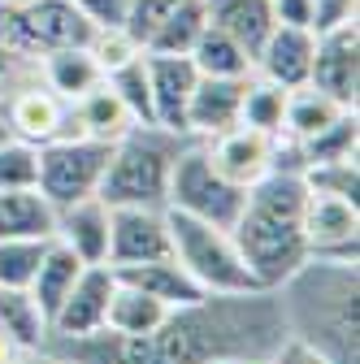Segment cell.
I'll return each instance as SVG.
<instances>
[{"instance_id": "obj_1", "label": "cell", "mask_w": 360, "mask_h": 364, "mask_svg": "<svg viewBox=\"0 0 360 364\" xmlns=\"http://www.w3.org/2000/svg\"><path fill=\"white\" fill-rule=\"evenodd\" d=\"M287 338L278 291L243 295H200L165 316V326L144 338H122V364H217V360H256L265 364Z\"/></svg>"}, {"instance_id": "obj_2", "label": "cell", "mask_w": 360, "mask_h": 364, "mask_svg": "<svg viewBox=\"0 0 360 364\" xmlns=\"http://www.w3.org/2000/svg\"><path fill=\"white\" fill-rule=\"evenodd\" d=\"M278 291L287 338L308 343L330 364H360V269L356 260L308 256Z\"/></svg>"}, {"instance_id": "obj_3", "label": "cell", "mask_w": 360, "mask_h": 364, "mask_svg": "<svg viewBox=\"0 0 360 364\" xmlns=\"http://www.w3.org/2000/svg\"><path fill=\"white\" fill-rule=\"evenodd\" d=\"M231 235L252 269V278L274 291L282 287L291 273L308 260L304 243V173L274 169L260 178L256 187H248L243 208L231 225Z\"/></svg>"}, {"instance_id": "obj_4", "label": "cell", "mask_w": 360, "mask_h": 364, "mask_svg": "<svg viewBox=\"0 0 360 364\" xmlns=\"http://www.w3.org/2000/svg\"><path fill=\"white\" fill-rule=\"evenodd\" d=\"M183 144H187L183 134H169L161 126H134L130 134H122L113 144L96 196L109 208H130V204L165 208L169 173H174V161L183 152Z\"/></svg>"}, {"instance_id": "obj_5", "label": "cell", "mask_w": 360, "mask_h": 364, "mask_svg": "<svg viewBox=\"0 0 360 364\" xmlns=\"http://www.w3.org/2000/svg\"><path fill=\"white\" fill-rule=\"evenodd\" d=\"M169 217V256L191 273V282L204 295H243V291H265L235 243L231 230H221L213 221L187 217L178 208H165Z\"/></svg>"}, {"instance_id": "obj_6", "label": "cell", "mask_w": 360, "mask_h": 364, "mask_svg": "<svg viewBox=\"0 0 360 364\" xmlns=\"http://www.w3.org/2000/svg\"><path fill=\"white\" fill-rule=\"evenodd\" d=\"M0 105H5L14 139H26V144L43 148V144H53V139L74 134V109H70V100H61L57 91L43 82L35 57H18L9 65V74L0 78Z\"/></svg>"}, {"instance_id": "obj_7", "label": "cell", "mask_w": 360, "mask_h": 364, "mask_svg": "<svg viewBox=\"0 0 360 364\" xmlns=\"http://www.w3.org/2000/svg\"><path fill=\"white\" fill-rule=\"evenodd\" d=\"M243 187L226 182L204 156V144L200 139H187L183 152L174 161V173H169V196H165V208H178L187 217H200V221H213L221 230H231L239 208H243Z\"/></svg>"}, {"instance_id": "obj_8", "label": "cell", "mask_w": 360, "mask_h": 364, "mask_svg": "<svg viewBox=\"0 0 360 364\" xmlns=\"http://www.w3.org/2000/svg\"><path fill=\"white\" fill-rule=\"evenodd\" d=\"M109 152L113 144L87 139V134H65V139L43 144L39 148V191L53 200V208L83 200V196H96Z\"/></svg>"}, {"instance_id": "obj_9", "label": "cell", "mask_w": 360, "mask_h": 364, "mask_svg": "<svg viewBox=\"0 0 360 364\" xmlns=\"http://www.w3.org/2000/svg\"><path fill=\"white\" fill-rule=\"evenodd\" d=\"M304 243H308V256L356 260L360 256V204L304 182Z\"/></svg>"}, {"instance_id": "obj_10", "label": "cell", "mask_w": 360, "mask_h": 364, "mask_svg": "<svg viewBox=\"0 0 360 364\" xmlns=\"http://www.w3.org/2000/svg\"><path fill=\"white\" fill-rule=\"evenodd\" d=\"M113 287H117L113 264H83L74 287L65 291V299L48 316V338H87V334H100Z\"/></svg>"}, {"instance_id": "obj_11", "label": "cell", "mask_w": 360, "mask_h": 364, "mask_svg": "<svg viewBox=\"0 0 360 364\" xmlns=\"http://www.w3.org/2000/svg\"><path fill=\"white\" fill-rule=\"evenodd\" d=\"M308 82L334 96L339 105L356 109V91H360V26L356 22H334L317 31Z\"/></svg>"}, {"instance_id": "obj_12", "label": "cell", "mask_w": 360, "mask_h": 364, "mask_svg": "<svg viewBox=\"0 0 360 364\" xmlns=\"http://www.w3.org/2000/svg\"><path fill=\"white\" fill-rule=\"evenodd\" d=\"M274 148H278V134H265L252 126H231V130L213 134V139H204L208 165L243 191L274 173Z\"/></svg>"}, {"instance_id": "obj_13", "label": "cell", "mask_w": 360, "mask_h": 364, "mask_svg": "<svg viewBox=\"0 0 360 364\" xmlns=\"http://www.w3.org/2000/svg\"><path fill=\"white\" fill-rule=\"evenodd\" d=\"M144 70H148V91H152V126L183 134L187 100L200 82V70L191 65V57H169V53H144Z\"/></svg>"}, {"instance_id": "obj_14", "label": "cell", "mask_w": 360, "mask_h": 364, "mask_svg": "<svg viewBox=\"0 0 360 364\" xmlns=\"http://www.w3.org/2000/svg\"><path fill=\"white\" fill-rule=\"evenodd\" d=\"M169 256V217L165 208H113V230H109V264H144Z\"/></svg>"}, {"instance_id": "obj_15", "label": "cell", "mask_w": 360, "mask_h": 364, "mask_svg": "<svg viewBox=\"0 0 360 364\" xmlns=\"http://www.w3.org/2000/svg\"><path fill=\"white\" fill-rule=\"evenodd\" d=\"M109 230H113V208L100 196L57 204L53 213V239H61L83 264H109Z\"/></svg>"}, {"instance_id": "obj_16", "label": "cell", "mask_w": 360, "mask_h": 364, "mask_svg": "<svg viewBox=\"0 0 360 364\" xmlns=\"http://www.w3.org/2000/svg\"><path fill=\"white\" fill-rule=\"evenodd\" d=\"M312 48H317V31L308 26H282L274 22V31L265 35L260 53L252 61V70L278 87H304L308 82V70H312Z\"/></svg>"}, {"instance_id": "obj_17", "label": "cell", "mask_w": 360, "mask_h": 364, "mask_svg": "<svg viewBox=\"0 0 360 364\" xmlns=\"http://www.w3.org/2000/svg\"><path fill=\"white\" fill-rule=\"evenodd\" d=\"M248 78V74H243ZM243 78H200L191 100H187V139H213V134L239 126V100H243Z\"/></svg>"}, {"instance_id": "obj_18", "label": "cell", "mask_w": 360, "mask_h": 364, "mask_svg": "<svg viewBox=\"0 0 360 364\" xmlns=\"http://www.w3.org/2000/svg\"><path fill=\"white\" fill-rule=\"evenodd\" d=\"M117 273V282H126V287H134V291H144V295H152V299H161V304H169V308H183V304H196L204 291L191 282V273L178 264L174 256H161V260H144V264H122V269H113Z\"/></svg>"}, {"instance_id": "obj_19", "label": "cell", "mask_w": 360, "mask_h": 364, "mask_svg": "<svg viewBox=\"0 0 360 364\" xmlns=\"http://www.w3.org/2000/svg\"><path fill=\"white\" fill-rule=\"evenodd\" d=\"M169 312H174L169 304H161V299H152V295H144V291L117 282L113 295H109L105 330L117 334V338H126V343H144V338H152V334L165 326Z\"/></svg>"}, {"instance_id": "obj_20", "label": "cell", "mask_w": 360, "mask_h": 364, "mask_svg": "<svg viewBox=\"0 0 360 364\" xmlns=\"http://www.w3.org/2000/svg\"><path fill=\"white\" fill-rule=\"evenodd\" d=\"M70 109H74V134H87V139H100V144H117L122 134H130L139 126L109 82H96Z\"/></svg>"}, {"instance_id": "obj_21", "label": "cell", "mask_w": 360, "mask_h": 364, "mask_svg": "<svg viewBox=\"0 0 360 364\" xmlns=\"http://www.w3.org/2000/svg\"><path fill=\"white\" fill-rule=\"evenodd\" d=\"M200 5H204L208 26L226 31L231 39H239L252 53V61H256L265 35L274 31V0H200Z\"/></svg>"}, {"instance_id": "obj_22", "label": "cell", "mask_w": 360, "mask_h": 364, "mask_svg": "<svg viewBox=\"0 0 360 364\" xmlns=\"http://www.w3.org/2000/svg\"><path fill=\"white\" fill-rule=\"evenodd\" d=\"M343 113H351V109L339 105L334 96H326V91H317L312 82H304V87L287 91V113H282V130L278 134H287V139H295V144H308L312 134H322L326 126H334Z\"/></svg>"}, {"instance_id": "obj_23", "label": "cell", "mask_w": 360, "mask_h": 364, "mask_svg": "<svg viewBox=\"0 0 360 364\" xmlns=\"http://www.w3.org/2000/svg\"><path fill=\"white\" fill-rule=\"evenodd\" d=\"M35 65H39L43 82H48L61 100H70V105L78 96H87L96 82H105V70L96 65V57L87 53V48H53V53H39Z\"/></svg>"}, {"instance_id": "obj_24", "label": "cell", "mask_w": 360, "mask_h": 364, "mask_svg": "<svg viewBox=\"0 0 360 364\" xmlns=\"http://www.w3.org/2000/svg\"><path fill=\"white\" fill-rule=\"evenodd\" d=\"M53 213L39 187L0 191V239H53Z\"/></svg>"}, {"instance_id": "obj_25", "label": "cell", "mask_w": 360, "mask_h": 364, "mask_svg": "<svg viewBox=\"0 0 360 364\" xmlns=\"http://www.w3.org/2000/svg\"><path fill=\"white\" fill-rule=\"evenodd\" d=\"M78 273H83V260H78L61 239H48V243H43L39 269H35V278H31V287H26L43 316H53V312H57V304L65 299V291L74 287Z\"/></svg>"}, {"instance_id": "obj_26", "label": "cell", "mask_w": 360, "mask_h": 364, "mask_svg": "<svg viewBox=\"0 0 360 364\" xmlns=\"http://www.w3.org/2000/svg\"><path fill=\"white\" fill-rule=\"evenodd\" d=\"M187 57L200 70V78H243V74H252V53L243 48L239 39H231L226 31H217L208 22H204V31L191 43Z\"/></svg>"}, {"instance_id": "obj_27", "label": "cell", "mask_w": 360, "mask_h": 364, "mask_svg": "<svg viewBox=\"0 0 360 364\" xmlns=\"http://www.w3.org/2000/svg\"><path fill=\"white\" fill-rule=\"evenodd\" d=\"M282 113H287V87L260 78L256 70L243 78V100H239V126L278 134L282 130Z\"/></svg>"}, {"instance_id": "obj_28", "label": "cell", "mask_w": 360, "mask_h": 364, "mask_svg": "<svg viewBox=\"0 0 360 364\" xmlns=\"http://www.w3.org/2000/svg\"><path fill=\"white\" fill-rule=\"evenodd\" d=\"M204 5L200 0H187L183 9H174L148 39H144V53H169V57H187L191 53V43L200 39L204 31Z\"/></svg>"}, {"instance_id": "obj_29", "label": "cell", "mask_w": 360, "mask_h": 364, "mask_svg": "<svg viewBox=\"0 0 360 364\" xmlns=\"http://www.w3.org/2000/svg\"><path fill=\"white\" fill-rule=\"evenodd\" d=\"M48 239H0V287L26 291Z\"/></svg>"}, {"instance_id": "obj_30", "label": "cell", "mask_w": 360, "mask_h": 364, "mask_svg": "<svg viewBox=\"0 0 360 364\" xmlns=\"http://www.w3.org/2000/svg\"><path fill=\"white\" fill-rule=\"evenodd\" d=\"M105 82L122 96V105L130 109V117L139 126H152V91H148V70H144V57L126 61L122 70L105 74Z\"/></svg>"}, {"instance_id": "obj_31", "label": "cell", "mask_w": 360, "mask_h": 364, "mask_svg": "<svg viewBox=\"0 0 360 364\" xmlns=\"http://www.w3.org/2000/svg\"><path fill=\"white\" fill-rule=\"evenodd\" d=\"M18 187H39V148L26 139H5L0 144V191Z\"/></svg>"}, {"instance_id": "obj_32", "label": "cell", "mask_w": 360, "mask_h": 364, "mask_svg": "<svg viewBox=\"0 0 360 364\" xmlns=\"http://www.w3.org/2000/svg\"><path fill=\"white\" fill-rule=\"evenodd\" d=\"M87 53L96 57V65H100L105 74L122 70V65H126V61H134V57H144L139 39H134L126 26H96V31H92V39H87Z\"/></svg>"}, {"instance_id": "obj_33", "label": "cell", "mask_w": 360, "mask_h": 364, "mask_svg": "<svg viewBox=\"0 0 360 364\" xmlns=\"http://www.w3.org/2000/svg\"><path fill=\"white\" fill-rule=\"evenodd\" d=\"M187 0H130L126 5V31L139 39V48H144V39L174 14V9H183Z\"/></svg>"}, {"instance_id": "obj_34", "label": "cell", "mask_w": 360, "mask_h": 364, "mask_svg": "<svg viewBox=\"0 0 360 364\" xmlns=\"http://www.w3.org/2000/svg\"><path fill=\"white\" fill-rule=\"evenodd\" d=\"M78 14H87L96 26H126V5L130 0H70Z\"/></svg>"}, {"instance_id": "obj_35", "label": "cell", "mask_w": 360, "mask_h": 364, "mask_svg": "<svg viewBox=\"0 0 360 364\" xmlns=\"http://www.w3.org/2000/svg\"><path fill=\"white\" fill-rule=\"evenodd\" d=\"M334 22H356V0H312V31H326Z\"/></svg>"}, {"instance_id": "obj_36", "label": "cell", "mask_w": 360, "mask_h": 364, "mask_svg": "<svg viewBox=\"0 0 360 364\" xmlns=\"http://www.w3.org/2000/svg\"><path fill=\"white\" fill-rule=\"evenodd\" d=\"M265 364H330L322 351H312L308 343H300V338H282L278 343V351L269 355Z\"/></svg>"}, {"instance_id": "obj_37", "label": "cell", "mask_w": 360, "mask_h": 364, "mask_svg": "<svg viewBox=\"0 0 360 364\" xmlns=\"http://www.w3.org/2000/svg\"><path fill=\"white\" fill-rule=\"evenodd\" d=\"M274 22L312 31V0H274Z\"/></svg>"}, {"instance_id": "obj_38", "label": "cell", "mask_w": 360, "mask_h": 364, "mask_svg": "<svg viewBox=\"0 0 360 364\" xmlns=\"http://www.w3.org/2000/svg\"><path fill=\"white\" fill-rule=\"evenodd\" d=\"M31 355H35V351H22V347H18L5 330H0V364H26Z\"/></svg>"}, {"instance_id": "obj_39", "label": "cell", "mask_w": 360, "mask_h": 364, "mask_svg": "<svg viewBox=\"0 0 360 364\" xmlns=\"http://www.w3.org/2000/svg\"><path fill=\"white\" fill-rule=\"evenodd\" d=\"M18 57H22V53H14V48H5V43H0V78L9 74V65H14Z\"/></svg>"}, {"instance_id": "obj_40", "label": "cell", "mask_w": 360, "mask_h": 364, "mask_svg": "<svg viewBox=\"0 0 360 364\" xmlns=\"http://www.w3.org/2000/svg\"><path fill=\"white\" fill-rule=\"evenodd\" d=\"M26 364H65V360H61V355H53V351H35Z\"/></svg>"}, {"instance_id": "obj_41", "label": "cell", "mask_w": 360, "mask_h": 364, "mask_svg": "<svg viewBox=\"0 0 360 364\" xmlns=\"http://www.w3.org/2000/svg\"><path fill=\"white\" fill-rule=\"evenodd\" d=\"M5 139H14V134H9V117H5V105H0V144H5Z\"/></svg>"}, {"instance_id": "obj_42", "label": "cell", "mask_w": 360, "mask_h": 364, "mask_svg": "<svg viewBox=\"0 0 360 364\" xmlns=\"http://www.w3.org/2000/svg\"><path fill=\"white\" fill-rule=\"evenodd\" d=\"M26 5H35V0H0V9H26Z\"/></svg>"}, {"instance_id": "obj_43", "label": "cell", "mask_w": 360, "mask_h": 364, "mask_svg": "<svg viewBox=\"0 0 360 364\" xmlns=\"http://www.w3.org/2000/svg\"><path fill=\"white\" fill-rule=\"evenodd\" d=\"M217 364H256V360H217Z\"/></svg>"}]
</instances>
